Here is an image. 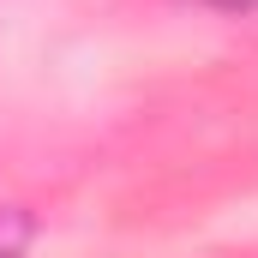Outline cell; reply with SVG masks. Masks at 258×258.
Returning a JSON list of instances; mask_svg holds the SVG:
<instances>
[{
  "instance_id": "cell-1",
  "label": "cell",
  "mask_w": 258,
  "mask_h": 258,
  "mask_svg": "<svg viewBox=\"0 0 258 258\" xmlns=\"http://www.w3.org/2000/svg\"><path fill=\"white\" fill-rule=\"evenodd\" d=\"M30 240V216L24 210H0V258H18Z\"/></svg>"
},
{
  "instance_id": "cell-2",
  "label": "cell",
  "mask_w": 258,
  "mask_h": 258,
  "mask_svg": "<svg viewBox=\"0 0 258 258\" xmlns=\"http://www.w3.org/2000/svg\"><path fill=\"white\" fill-rule=\"evenodd\" d=\"M204 6H216V12H258V0H204Z\"/></svg>"
}]
</instances>
